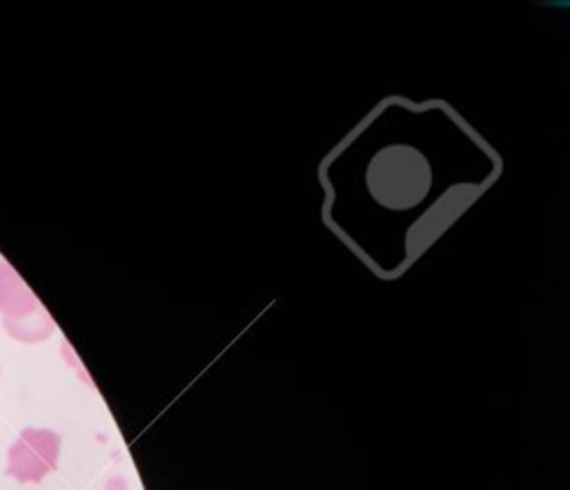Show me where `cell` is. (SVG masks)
I'll list each match as a JSON object with an SVG mask.
<instances>
[{
    "label": "cell",
    "instance_id": "2",
    "mask_svg": "<svg viewBox=\"0 0 570 490\" xmlns=\"http://www.w3.org/2000/svg\"><path fill=\"white\" fill-rule=\"evenodd\" d=\"M38 305L40 303L31 287L18 276V272L7 261H0V316L24 318Z\"/></svg>",
    "mask_w": 570,
    "mask_h": 490
},
{
    "label": "cell",
    "instance_id": "3",
    "mask_svg": "<svg viewBox=\"0 0 570 490\" xmlns=\"http://www.w3.org/2000/svg\"><path fill=\"white\" fill-rule=\"evenodd\" d=\"M4 332L20 343H40L53 332V321L42 305L24 318H2Z\"/></svg>",
    "mask_w": 570,
    "mask_h": 490
},
{
    "label": "cell",
    "instance_id": "1",
    "mask_svg": "<svg viewBox=\"0 0 570 490\" xmlns=\"http://www.w3.org/2000/svg\"><path fill=\"white\" fill-rule=\"evenodd\" d=\"M60 434L49 428H24L7 450V474L18 483H38L56 470Z\"/></svg>",
    "mask_w": 570,
    "mask_h": 490
}]
</instances>
